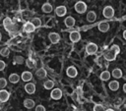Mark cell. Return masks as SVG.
<instances>
[{
	"label": "cell",
	"instance_id": "obj_1",
	"mask_svg": "<svg viewBox=\"0 0 126 111\" xmlns=\"http://www.w3.org/2000/svg\"><path fill=\"white\" fill-rule=\"evenodd\" d=\"M3 26H4L5 29H6L7 31H9V32H13V31H15V30L17 29V27L13 24L12 20H11L10 18H8V17L4 19V21H3Z\"/></svg>",
	"mask_w": 126,
	"mask_h": 111
},
{
	"label": "cell",
	"instance_id": "obj_2",
	"mask_svg": "<svg viewBox=\"0 0 126 111\" xmlns=\"http://www.w3.org/2000/svg\"><path fill=\"white\" fill-rule=\"evenodd\" d=\"M74 8L78 14H84L87 11V4L84 1H78V2H76Z\"/></svg>",
	"mask_w": 126,
	"mask_h": 111
},
{
	"label": "cell",
	"instance_id": "obj_3",
	"mask_svg": "<svg viewBox=\"0 0 126 111\" xmlns=\"http://www.w3.org/2000/svg\"><path fill=\"white\" fill-rule=\"evenodd\" d=\"M102 15L106 19H111L114 16V9L111 6H105L102 10Z\"/></svg>",
	"mask_w": 126,
	"mask_h": 111
},
{
	"label": "cell",
	"instance_id": "obj_4",
	"mask_svg": "<svg viewBox=\"0 0 126 111\" xmlns=\"http://www.w3.org/2000/svg\"><path fill=\"white\" fill-rule=\"evenodd\" d=\"M96 51H97V45L95 43L90 42V43L87 44V46H86V52H87V54L93 55V54L96 53Z\"/></svg>",
	"mask_w": 126,
	"mask_h": 111
},
{
	"label": "cell",
	"instance_id": "obj_5",
	"mask_svg": "<svg viewBox=\"0 0 126 111\" xmlns=\"http://www.w3.org/2000/svg\"><path fill=\"white\" fill-rule=\"evenodd\" d=\"M50 96H51L52 99L58 100L62 97V90L60 88H54V89H52V91L50 93Z\"/></svg>",
	"mask_w": 126,
	"mask_h": 111
},
{
	"label": "cell",
	"instance_id": "obj_6",
	"mask_svg": "<svg viewBox=\"0 0 126 111\" xmlns=\"http://www.w3.org/2000/svg\"><path fill=\"white\" fill-rule=\"evenodd\" d=\"M48 39L50 40V42L52 44H56L59 42L60 40V35L57 33V32H50L48 34Z\"/></svg>",
	"mask_w": 126,
	"mask_h": 111
},
{
	"label": "cell",
	"instance_id": "obj_7",
	"mask_svg": "<svg viewBox=\"0 0 126 111\" xmlns=\"http://www.w3.org/2000/svg\"><path fill=\"white\" fill-rule=\"evenodd\" d=\"M69 38L72 42H78L80 39H81V34L79 31L77 30H74V31H71L70 34H69Z\"/></svg>",
	"mask_w": 126,
	"mask_h": 111
},
{
	"label": "cell",
	"instance_id": "obj_8",
	"mask_svg": "<svg viewBox=\"0 0 126 111\" xmlns=\"http://www.w3.org/2000/svg\"><path fill=\"white\" fill-rule=\"evenodd\" d=\"M116 55H117V54H116L113 50L109 49L108 51H106V52L104 53V59L107 60V61H113V60H115Z\"/></svg>",
	"mask_w": 126,
	"mask_h": 111
},
{
	"label": "cell",
	"instance_id": "obj_9",
	"mask_svg": "<svg viewBox=\"0 0 126 111\" xmlns=\"http://www.w3.org/2000/svg\"><path fill=\"white\" fill-rule=\"evenodd\" d=\"M66 74H67V76L70 77V78H75V77H77V75H78V71H77V69H76L74 66H70V67L67 68Z\"/></svg>",
	"mask_w": 126,
	"mask_h": 111
},
{
	"label": "cell",
	"instance_id": "obj_10",
	"mask_svg": "<svg viewBox=\"0 0 126 111\" xmlns=\"http://www.w3.org/2000/svg\"><path fill=\"white\" fill-rule=\"evenodd\" d=\"M55 13H56V15H57L58 17H63V16L66 15L67 9H66L65 6L61 5V6H58V7L55 8Z\"/></svg>",
	"mask_w": 126,
	"mask_h": 111
},
{
	"label": "cell",
	"instance_id": "obj_11",
	"mask_svg": "<svg viewBox=\"0 0 126 111\" xmlns=\"http://www.w3.org/2000/svg\"><path fill=\"white\" fill-rule=\"evenodd\" d=\"M25 90L27 93L29 94H32L35 92V84L32 83H28L26 85H25Z\"/></svg>",
	"mask_w": 126,
	"mask_h": 111
},
{
	"label": "cell",
	"instance_id": "obj_12",
	"mask_svg": "<svg viewBox=\"0 0 126 111\" xmlns=\"http://www.w3.org/2000/svg\"><path fill=\"white\" fill-rule=\"evenodd\" d=\"M10 97V93L5 89H0V102H6L8 101Z\"/></svg>",
	"mask_w": 126,
	"mask_h": 111
},
{
	"label": "cell",
	"instance_id": "obj_13",
	"mask_svg": "<svg viewBox=\"0 0 126 111\" xmlns=\"http://www.w3.org/2000/svg\"><path fill=\"white\" fill-rule=\"evenodd\" d=\"M75 23H76L75 19H74L73 17H71V16H68V17L65 18V20H64V24H65V26H66L67 28H72V27H74V26H75Z\"/></svg>",
	"mask_w": 126,
	"mask_h": 111
},
{
	"label": "cell",
	"instance_id": "obj_14",
	"mask_svg": "<svg viewBox=\"0 0 126 111\" xmlns=\"http://www.w3.org/2000/svg\"><path fill=\"white\" fill-rule=\"evenodd\" d=\"M23 29H24V31H26V32H32V31H34V29H35V28H34V26L31 23V22H27L25 25H24V27H23Z\"/></svg>",
	"mask_w": 126,
	"mask_h": 111
},
{
	"label": "cell",
	"instance_id": "obj_15",
	"mask_svg": "<svg viewBox=\"0 0 126 111\" xmlns=\"http://www.w3.org/2000/svg\"><path fill=\"white\" fill-rule=\"evenodd\" d=\"M98 28V30L101 31V32H106L108 29H109V24L107 22H100L97 26Z\"/></svg>",
	"mask_w": 126,
	"mask_h": 111
},
{
	"label": "cell",
	"instance_id": "obj_16",
	"mask_svg": "<svg viewBox=\"0 0 126 111\" xmlns=\"http://www.w3.org/2000/svg\"><path fill=\"white\" fill-rule=\"evenodd\" d=\"M21 79L24 81V82H30L32 79V74L29 71H25L22 73L21 75Z\"/></svg>",
	"mask_w": 126,
	"mask_h": 111
},
{
	"label": "cell",
	"instance_id": "obj_17",
	"mask_svg": "<svg viewBox=\"0 0 126 111\" xmlns=\"http://www.w3.org/2000/svg\"><path fill=\"white\" fill-rule=\"evenodd\" d=\"M34 105H35L34 101L32 99H31V98H27V99L24 100V106L27 109H32V108L34 107Z\"/></svg>",
	"mask_w": 126,
	"mask_h": 111
},
{
	"label": "cell",
	"instance_id": "obj_18",
	"mask_svg": "<svg viewBox=\"0 0 126 111\" xmlns=\"http://www.w3.org/2000/svg\"><path fill=\"white\" fill-rule=\"evenodd\" d=\"M52 5L50 4V3H48V2H46V3H44L42 6H41V10H42V12H44V13H47V14H49V13H51L52 12Z\"/></svg>",
	"mask_w": 126,
	"mask_h": 111
},
{
	"label": "cell",
	"instance_id": "obj_19",
	"mask_svg": "<svg viewBox=\"0 0 126 111\" xmlns=\"http://www.w3.org/2000/svg\"><path fill=\"white\" fill-rule=\"evenodd\" d=\"M35 74H36V77L39 79H44L47 76V73H46L45 69H43V68H39L38 70H36Z\"/></svg>",
	"mask_w": 126,
	"mask_h": 111
},
{
	"label": "cell",
	"instance_id": "obj_20",
	"mask_svg": "<svg viewBox=\"0 0 126 111\" xmlns=\"http://www.w3.org/2000/svg\"><path fill=\"white\" fill-rule=\"evenodd\" d=\"M87 21L88 22H90V23H93V22H94L95 21V19H96V14L94 12V11H90V12H88V14H87Z\"/></svg>",
	"mask_w": 126,
	"mask_h": 111
},
{
	"label": "cell",
	"instance_id": "obj_21",
	"mask_svg": "<svg viewBox=\"0 0 126 111\" xmlns=\"http://www.w3.org/2000/svg\"><path fill=\"white\" fill-rule=\"evenodd\" d=\"M111 75H112V77L115 78V79H120V78H122V75H123V74H122V71H121L119 68H115V69L112 70Z\"/></svg>",
	"mask_w": 126,
	"mask_h": 111
},
{
	"label": "cell",
	"instance_id": "obj_22",
	"mask_svg": "<svg viewBox=\"0 0 126 111\" xmlns=\"http://www.w3.org/2000/svg\"><path fill=\"white\" fill-rule=\"evenodd\" d=\"M20 79H21L20 76L18 74H16V73H13V74H11L9 76V82L12 83H17L20 81Z\"/></svg>",
	"mask_w": 126,
	"mask_h": 111
},
{
	"label": "cell",
	"instance_id": "obj_23",
	"mask_svg": "<svg viewBox=\"0 0 126 111\" xmlns=\"http://www.w3.org/2000/svg\"><path fill=\"white\" fill-rule=\"evenodd\" d=\"M110 76H111V74L108 72V71H103V72H101L100 73V75H99V79L101 80V81H108L109 79H110Z\"/></svg>",
	"mask_w": 126,
	"mask_h": 111
},
{
	"label": "cell",
	"instance_id": "obj_24",
	"mask_svg": "<svg viewBox=\"0 0 126 111\" xmlns=\"http://www.w3.org/2000/svg\"><path fill=\"white\" fill-rule=\"evenodd\" d=\"M108 87H109V89L115 91V90H117L119 88V83L117 81H111L108 83Z\"/></svg>",
	"mask_w": 126,
	"mask_h": 111
},
{
	"label": "cell",
	"instance_id": "obj_25",
	"mask_svg": "<svg viewBox=\"0 0 126 111\" xmlns=\"http://www.w3.org/2000/svg\"><path fill=\"white\" fill-rule=\"evenodd\" d=\"M43 86H44L45 89H51V88H53V86H54V82L51 81V80H47V81L44 82Z\"/></svg>",
	"mask_w": 126,
	"mask_h": 111
},
{
	"label": "cell",
	"instance_id": "obj_26",
	"mask_svg": "<svg viewBox=\"0 0 126 111\" xmlns=\"http://www.w3.org/2000/svg\"><path fill=\"white\" fill-rule=\"evenodd\" d=\"M31 23L34 26L35 28H39V27L41 26V21H40L39 18H33V19L31 21Z\"/></svg>",
	"mask_w": 126,
	"mask_h": 111
},
{
	"label": "cell",
	"instance_id": "obj_27",
	"mask_svg": "<svg viewBox=\"0 0 126 111\" xmlns=\"http://www.w3.org/2000/svg\"><path fill=\"white\" fill-rule=\"evenodd\" d=\"M9 54H10V49L8 47H4L0 50V55L3 57H8Z\"/></svg>",
	"mask_w": 126,
	"mask_h": 111
},
{
	"label": "cell",
	"instance_id": "obj_28",
	"mask_svg": "<svg viewBox=\"0 0 126 111\" xmlns=\"http://www.w3.org/2000/svg\"><path fill=\"white\" fill-rule=\"evenodd\" d=\"M26 65H27V67L30 68V69H32V68L35 67V63H34V61L32 60L31 58H29V59L26 60Z\"/></svg>",
	"mask_w": 126,
	"mask_h": 111
},
{
	"label": "cell",
	"instance_id": "obj_29",
	"mask_svg": "<svg viewBox=\"0 0 126 111\" xmlns=\"http://www.w3.org/2000/svg\"><path fill=\"white\" fill-rule=\"evenodd\" d=\"M23 63H24V57H22V56L14 57V64H23Z\"/></svg>",
	"mask_w": 126,
	"mask_h": 111
},
{
	"label": "cell",
	"instance_id": "obj_30",
	"mask_svg": "<svg viewBox=\"0 0 126 111\" xmlns=\"http://www.w3.org/2000/svg\"><path fill=\"white\" fill-rule=\"evenodd\" d=\"M7 85V80L5 78H0V89H3Z\"/></svg>",
	"mask_w": 126,
	"mask_h": 111
},
{
	"label": "cell",
	"instance_id": "obj_31",
	"mask_svg": "<svg viewBox=\"0 0 126 111\" xmlns=\"http://www.w3.org/2000/svg\"><path fill=\"white\" fill-rule=\"evenodd\" d=\"M94 111H105V109L101 104H95L94 106Z\"/></svg>",
	"mask_w": 126,
	"mask_h": 111
},
{
	"label": "cell",
	"instance_id": "obj_32",
	"mask_svg": "<svg viewBox=\"0 0 126 111\" xmlns=\"http://www.w3.org/2000/svg\"><path fill=\"white\" fill-rule=\"evenodd\" d=\"M110 49H111V50H113L116 54H118V53H119V51H120L119 46H118V45H115V44H114V45H112V46L110 47Z\"/></svg>",
	"mask_w": 126,
	"mask_h": 111
},
{
	"label": "cell",
	"instance_id": "obj_33",
	"mask_svg": "<svg viewBox=\"0 0 126 111\" xmlns=\"http://www.w3.org/2000/svg\"><path fill=\"white\" fill-rule=\"evenodd\" d=\"M35 111H45V107L43 106V105H37L36 107H35Z\"/></svg>",
	"mask_w": 126,
	"mask_h": 111
},
{
	"label": "cell",
	"instance_id": "obj_34",
	"mask_svg": "<svg viewBox=\"0 0 126 111\" xmlns=\"http://www.w3.org/2000/svg\"><path fill=\"white\" fill-rule=\"evenodd\" d=\"M5 67H6V63L4 61L0 60V71H3L5 69Z\"/></svg>",
	"mask_w": 126,
	"mask_h": 111
},
{
	"label": "cell",
	"instance_id": "obj_35",
	"mask_svg": "<svg viewBox=\"0 0 126 111\" xmlns=\"http://www.w3.org/2000/svg\"><path fill=\"white\" fill-rule=\"evenodd\" d=\"M123 91H124V92L126 93V83H125L123 84Z\"/></svg>",
	"mask_w": 126,
	"mask_h": 111
},
{
	"label": "cell",
	"instance_id": "obj_36",
	"mask_svg": "<svg viewBox=\"0 0 126 111\" xmlns=\"http://www.w3.org/2000/svg\"><path fill=\"white\" fill-rule=\"evenodd\" d=\"M123 37H124V39L126 40V29L123 31Z\"/></svg>",
	"mask_w": 126,
	"mask_h": 111
},
{
	"label": "cell",
	"instance_id": "obj_37",
	"mask_svg": "<svg viewBox=\"0 0 126 111\" xmlns=\"http://www.w3.org/2000/svg\"><path fill=\"white\" fill-rule=\"evenodd\" d=\"M105 111H114V110H113V109H111V108H108V109H106Z\"/></svg>",
	"mask_w": 126,
	"mask_h": 111
},
{
	"label": "cell",
	"instance_id": "obj_38",
	"mask_svg": "<svg viewBox=\"0 0 126 111\" xmlns=\"http://www.w3.org/2000/svg\"><path fill=\"white\" fill-rule=\"evenodd\" d=\"M1 39H2V34H1V32H0V41H1Z\"/></svg>",
	"mask_w": 126,
	"mask_h": 111
}]
</instances>
